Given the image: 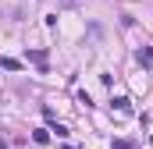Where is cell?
Wrapping results in <instances>:
<instances>
[{"mask_svg": "<svg viewBox=\"0 0 153 149\" xmlns=\"http://www.w3.org/2000/svg\"><path fill=\"white\" fill-rule=\"evenodd\" d=\"M29 57H32V60H36L39 68H43V71H46V50H32V53H29Z\"/></svg>", "mask_w": 153, "mask_h": 149, "instance_id": "obj_3", "label": "cell"}, {"mask_svg": "<svg viewBox=\"0 0 153 149\" xmlns=\"http://www.w3.org/2000/svg\"><path fill=\"white\" fill-rule=\"evenodd\" d=\"M111 107H114V110H128V100H125V96H114Z\"/></svg>", "mask_w": 153, "mask_h": 149, "instance_id": "obj_5", "label": "cell"}, {"mask_svg": "<svg viewBox=\"0 0 153 149\" xmlns=\"http://www.w3.org/2000/svg\"><path fill=\"white\" fill-rule=\"evenodd\" d=\"M64 149H71V146H64Z\"/></svg>", "mask_w": 153, "mask_h": 149, "instance_id": "obj_6", "label": "cell"}, {"mask_svg": "<svg viewBox=\"0 0 153 149\" xmlns=\"http://www.w3.org/2000/svg\"><path fill=\"white\" fill-rule=\"evenodd\" d=\"M32 142H36V146H46V142H50V131H46V128L32 131Z\"/></svg>", "mask_w": 153, "mask_h": 149, "instance_id": "obj_2", "label": "cell"}, {"mask_svg": "<svg viewBox=\"0 0 153 149\" xmlns=\"http://www.w3.org/2000/svg\"><path fill=\"white\" fill-rule=\"evenodd\" d=\"M135 57H139V64H143V68H150V64H153V50H150V46H143Z\"/></svg>", "mask_w": 153, "mask_h": 149, "instance_id": "obj_1", "label": "cell"}, {"mask_svg": "<svg viewBox=\"0 0 153 149\" xmlns=\"http://www.w3.org/2000/svg\"><path fill=\"white\" fill-rule=\"evenodd\" d=\"M0 68H7V71H18V68H22V64H18V60H14V57H0Z\"/></svg>", "mask_w": 153, "mask_h": 149, "instance_id": "obj_4", "label": "cell"}]
</instances>
